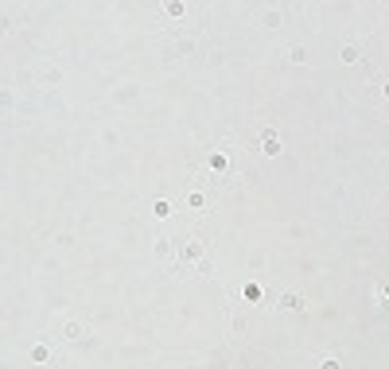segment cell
Here are the masks:
<instances>
[{
  "label": "cell",
  "mask_w": 389,
  "mask_h": 369,
  "mask_svg": "<svg viewBox=\"0 0 389 369\" xmlns=\"http://www.w3.org/2000/svg\"><path fill=\"white\" fill-rule=\"evenodd\" d=\"M261 152H265V155H280V140H276V132H261Z\"/></svg>",
  "instance_id": "cell-1"
},
{
  "label": "cell",
  "mask_w": 389,
  "mask_h": 369,
  "mask_svg": "<svg viewBox=\"0 0 389 369\" xmlns=\"http://www.w3.org/2000/svg\"><path fill=\"white\" fill-rule=\"evenodd\" d=\"M163 8H167V16H183V0H167Z\"/></svg>",
  "instance_id": "cell-2"
},
{
  "label": "cell",
  "mask_w": 389,
  "mask_h": 369,
  "mask_svg": "<svg viewBox=\"0 0 389 369\" xmlns=\"http://www.w3.org/2000/svg\"><path fill=\"white\" fill-rule=\"evenodd\" d=\"M382 93H386V97H389V82H382Z\"/></svg>",
  "instance_id": "cell-3"
}]
</instances>
